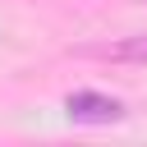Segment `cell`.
I'll use <instances>...</instances> for the list:
<instances>
[{
  "instance_id": "7a4b0ae2",
  "label": "cell",
  "mask_w": 147,
  "mask_h": 147,
  "mask_svg": "<svg viewBox=\"0 0 147 147\" xmlns=\"http://www.w3.org/2000/svg\"><path fill=\"white\" fill-rule=\"evenodd\" d=\"M96 55H106V60H119V64H147V32H138V37H124V41H115V46H101Z\"/></svg>"
},
{
  "instance_id": "6da1fadb",
  "label": "cell",
  "mask_w": 147,
  "mask_h": 147,
  "mask_svg": "<svg viewBox=\"0 0 147 147\" xmlns=\"http://www.w3.org/2000/svg\"><path fill=\"white\" fill-rule=\"evenodd\" d=\"M64 115H69L74 124H119L129 110H124V101L83 87V92H69V96H64Z\"/></svg>"
}]
</instances>
